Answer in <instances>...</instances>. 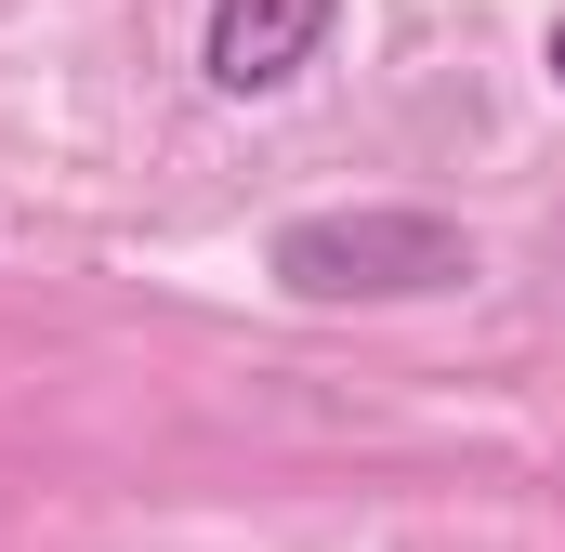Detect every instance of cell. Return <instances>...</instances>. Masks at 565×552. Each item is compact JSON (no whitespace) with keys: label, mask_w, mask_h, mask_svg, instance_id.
<instances>
[{"label":"cell","mask_w":565,"mask_h":552,"mask_svg":"<svg viewBox=\"0 0 565 552\" xmlns=\"http://www.w3.org/2000/svg\"><path fill=\"white\" fill-rule=\"evenodd\" d=\"M460 276H473V237L447 211H302V224H277L289 302H422Z\"/></svg>","instance_id":"obj_1"},{"label":"cell","mask_w":565,"mask_h":552,"mask_svg":"<svg viewBox=\"0 0 565 552\" xmlns=\"http://www.w3.org/2000/svg\"><path fill=\"white\" fill-rule=\"evenodd\" d=\"M553 79H565V26H553Z\"/></svg>","instance_id":"obj_3"},{"label":"cell","mask_w":565,"mask_h":552,"mask_svg":"<svg viewBox=\"0 0 565 552\" xmlns=\"http://www.w3.org/2000/svg\"><path fill=\"white\" fill-rule=\"evenodd\" d=\"M329 26H342V0H211L198 66H211V93L264 106V93H289V79L329 53Z\"/></svg>","instance_id":"obj_2"}]
</instances>
